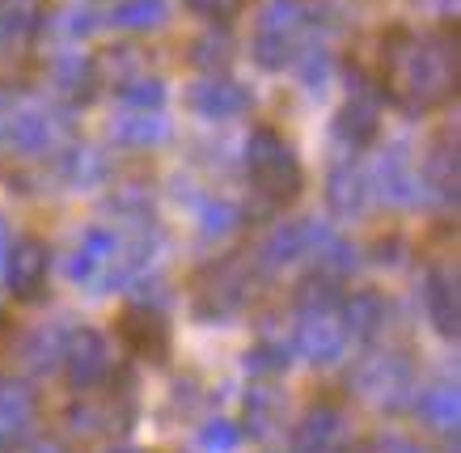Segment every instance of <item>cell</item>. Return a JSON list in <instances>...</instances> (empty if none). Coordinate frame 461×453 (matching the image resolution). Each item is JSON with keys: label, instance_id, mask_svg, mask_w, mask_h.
I'll return each instance as SVG.
<instances>
[{"label": "cell", "instance_id": "cell-20", "mask_svg": "<svg viewBox=\"0 0 461 453\" xmlns=\"http://www.w3.org/2000/svg\"><path fill=\"white\" fill-rule=\"evenodd\" d=\"M335 131L351 149H364V144L377 136V106L364 98V94H351V98L343 102V111L335 114Z\"/></svg>", "mask_w": 461, "mask_h": 453}, {"label": "cell", "instance_id": "cell-27", "mask_svg": "<svg viewBox=\"0 0 461 453\" xmlns=\"http://www.w3.org/2000/svg\"><path fill=\"white\" fill-rule=\"evenodd\" d=\"M119 98H123L127 106H136V111H157V106L166 102V86H161V77L144 72V77H136V81H127V86L119 89Z\"/></svg>", "mask_w": 461, "mask_h": 453}, {"label": "cell", "instance_id": "cell-1", "mask_svg": "<svg viewBox=\"0 0 461 453\" xmlns=\"http://www.w3.org/2000/svg\"><path fill=\"white\" fill-rule=\"evenodd\" d=\"M377 81L406 111L445 106L461 89V30L453 22L428 34L393 26L377 47Z\"/></svg>", "mask_w": 461, "mask_h": 453}, {"label": "cell", "instance_id": "cell-29", "mask_svg": "<svg viewBox=\"0 0 461 453\" xmlns=\"http://www.w3.org/2000/svg\"><path fill=\"white\" fill-rule=\"evenodd\" d=\"M423 420H428V424H440V428L457 424V390H453V385L432 390V394L423 398Z\"/></svg>", "mask_w": 461, "mask_h": 453}, {"label": "cell", "instance_id": "cell-12", "mask_svg": "<svg viewBox=\"0 0 461 453\" xmlns=\"http://www.w3.org/2000/svg\"><path fill=\"white\" fill-rule=\"evenodd\" d=\"M321 238H326V229L313 225V221H296V225L271 229L267 241H263L267 267H288V263H296V258H309L321 246Z\"/></svg>", "mask_w": 461, "mask_h": 453}, {"label": "cell", "instance_id": "cell-13", "mask_svg": "<svg viewBox=\"0 0 461 453\" xmlns=\"http://www.w3.org/2000/svg\"><path fill=\"white\" fill-rule=\"evenodd\" d=\"M428 310H432V322L445 340H453V335L461 331V284H457V271L453 267L432 271V284H428Z\"/></svg>", "mask_w": 461, "mask_h": 453}, {"label": "cell", "instance_id": "cell-25", "mask_svg": "<svg viewBox=\"0 0 461 453\" xmlns=\"http://www.w3.org/2000/svg\"><path fill=\"white\" fill-rule=\"evenodd\" d=\"M428 174H432L436 191H440L445 199L457 195V140H453V136H445V144L432 149V166H428Z\"/></svg>", "mask_w": 461, "mask_h": 453}, {"label": "cell", "instance_id": "cell-31", "mask_svg": "<svg viewBox=\"0 0 461 453\" xmlns=\"http://www.w3.org/2000/svg\"><path fill=\"white\" fill-rule=\"evenodd\" d=\"M186 9L199 17H208L212 26H229V22L238 17L241 0H186Z\"/></svg>", "mask_w": 461, "mask_h": 453}, {"label": "cell", "instance_id": "cell-23", "mask_svg": "<svg viewBox=\"0 0 461 453\" xmlns=\"http://www.w3.org/2000/svg\"><path fill=\"white\" fill-rule=\"evenodd\" d=\"M166 17H169L166 0H119V5H114V26L131 30V34L166 26Z\"/></svg>", "mask_w": 461, "mask_h": 453}, {"label": "cell", "instance_id": "cell-18", "mask_svg": "<svg viewBox=\"0 0 461 453\" xmlns=\"http://www.w3.org/2000/svg\"><path fill=\"white\" fill-rule=\"evenodd\" d=\"M89 72H94V81H102V86L123 89L127 81L144 77V56L136 51V47L114 43V47H106L98 59H89Z\"/></svg>", "mask_w": 461, "mask_h": 453}, {"label": "cell", "instance_id": "cell-28", "mask_svg": "<svg viewBox=\"0 0 461 453\" xmlns=\"http://www.w3.org/2000/svg\"><path fill=\"white\" fill-rule=\"evenodd\" d=\"M51 81H56L64 94H72V89H81L94 81V72H89V59L81 56H56L51 59Z\"/></svg>", "mask_w": 461, "mask_h": 453}, {"label": "cell", "instance_id": "cell-5", "mask_svg": "<svg viewBox=\"0 0 461 453\" xmlns=\"http://www.w3.org/2000/svg\"><path fill=\"white\" fill-rule=\"evenodd\" d=\"M250 263L246 258H221L195 276V313L203 318H229L250 297Z\"/></svg>", "mask_w": 461, "mask_h": 453}, {"label": "cell", "instance_id": "cell-26", "mask_svg": "<svg viewBox=\"0 0 461 453\" xmlns=\"http://www.w3.org/2000/svg\"><path fill=\"white\" fill-rule=\"evenodd\" d=\"M284 415V394L280 390H267V385H258L250 394V403H246V424L254 428H276Z\"/></svg>", "mask_w": 461, "mask_h": 453}, {"label": "cell", "instance_id": "cell-10", "mask_svg": "<svg viewBox=\"0 0 461 453\" xmlns=\"http://www.w3.org/2000/svg\"><path fill=\"white\" fill-rule=\"evenodd\" d=\"M191 111L203 114V119H233V114L250 111V89L224 77V72H212L203 81L191 86Z\"/></svg>", "mask_w": 461, "mask_h": 453}, {"label": "cell", "instance_id": "cell-33", "mask_svg": "<svg viewBox=\"0 0 461 453\" xmlns=\"http://www.w3.org/2000/svg\"><path fill=\"white\" fill-rule=\"evenodd\" d=\"M203 440H208L212 449H229V445H238V428L233 424H212Z\"/></svg>", "mask_w": 461, "mask_h": 453}, {"label": "cell", "instance_id": "cell-15", "mask_svg": "<svg viewBox=\"0 0 461 453\" xmlns=\"http://www.w3.org/2000/svg\"><path fill=\"white\" fill-rule=\"evenodd\" d=\"M406 360L402 356H393V352H377V356H368L360 368H356V382L364 385V394H402L406 390Z\"/></svg>", "mask_w": 461, "mask_h": 453}, {"label": "cell", "instance_id": "cell-8", "mask_svg": "<svg viewBox=\"0 0 461 453\" xmlns=\"http://www.w3.org/2000/svg\"><path fill=\"white\" fill-rule=\"evenodd\" d=\"M119 340L131 348L144 360H166L169 352V318L166 310H157L149 301H131L123 313H119Z\"/></svg>", "mask_w": 461, "mask_h": 453}, {"label": "cell", "instance_id": "cell-17", "mask_svg": "<svg viewBox=\"0 0 461 453\" xmlns=\"http://www.w3.org/2000/svg\"><path fill=\"white\" fill-rule=\"evenodd\" d=\"M373 191L377 195H385L390 204H411L415 199V191H420V178H415V170L406 166V153H385L377 161V170H373Z\"/></svg>", "mask_w": 461, "mask_h": 453}, {"label": "cell", "instance_id": "cell-30", "mask_svg": "<svg viewBox=\"0 0 461 453\" xmlns=\"http://www.w3.org/2000/svg\"><path fill=\"white\" fill-rule=\"evenodd\" d=\"M233 221H238V213H233L229 204H221V199H208V204L199 208V229H203V238H224V233L233 229Z\"/></svg>", "mask_w": 461, "mask_h": 453}, {"label": "cell", "instance_id": "cell-11", "mask_svg": "<svg viewBox=\"0 0 461 453\" xmlns=\"http://www.w3.org/2000/svg\"><path fill=\"white\" fill-rule=\"evenodd\" d=\"M5 136H9V144L17 153H42V149L56 144V114L47 111L42 102H26V106H17L9 114Z\"/></svg>", "mask_w": 461, "mask_h": 453}, {"label": "cell", "instance_id": "cell-22", "mask_svg": "<svg viewBox=\"0 0 461 453\" xmlns=\"http://www.w3.org/2000/svg\"><path fill=\"white\" fill-rule=\"evenodd\" d=\"M229 59H233V34L224 26L203 30L195 43H191V64H195V68H208V77L212 72H224Z\"/></svg>", "mask_w": 461, "mask_h": 453}, {"label": "cell", "instance_id": "cell-6", "mask_svg": "<svg viewBox=\"0 0 461 453\" xmlns=\"http://www.w3.org/2000/svg\"><path fill=\"white\" fill-rule=\"evenodd\" d=\"M47 0H0V81H14L26 64L30 43L39 39Z\"/></svg>", "mask_w": 461, "mask_h": 453}, {"label": "cell", "instance_id": "cell-9", "mask_svg": "<svg viewBox=\"0 0 461 453\" xmlns=\"http://www.w3.org/2000/svg\"><path fill=\"white\" fill-rule=\"evenodd\" d=\"M9 288H14L17 301H39L42 288H47V276H51V250L42 238H22L9 250Z\"/></svg>", "mask_w": 461, "mask_h": 453}, {"label": "cell", "instance_id": "cell-21", "mask_svg": "<svg viewBox=\"0 0 461 453\" xmlns=\"http://www.w3.org/2000/svg\"><path fill=\"white\" fill-rule=\"evenodd\" d=\"M339 313L348 322V335H373L385 322V297L368 288V293H356V297L339 301Z\"/></svg>", "mask_w": 461, "mask_h": 453}, {"label": "cell", "instance_id": "cell-2", "mask_svg": "<svg viewBox=\"0 0 461 453\" xmlns=\"http://www.w3.org/2000/svg\"><path fill=\"white\" fill-rule=\"evenodd\" d=\"M321 17H326L321 0H267L258 14V34H254V59L263 68H284L305 47H313Z\"/></svg>", "mask_w": 461, "mask_h": 453}, {"label": "cell", "instance_id": "cell-34", "mask_svg": "<svg viewBox=\"0 0 461 453\" xmlns=\"http://www.w3.org/2000/svg\"><path fill=\"white\" fill-rule=\"evenodd\" d=\"M119 453H131V449H119Z\"/></svg>", "mask_w": 461, "mask_h": 453}, {"label": "cell", "instance_id": "cell-7", "mask_svg": "<svg viewBox=\"0 0 461 453\" xmlns=\"http://www.w3.org/2000/svg\"><path fill=\"white\" fill-rule=\"evenodd\" d=\"M59 365H64V377H68L77 390H94V385L111 382V352H106V340H102L94 326H77L64 335V352H59Z\"/></svg>", "mask_w": 461, "mask_h": 453}, {"label": "cell", "instance_id": "cell-19", "mask_svg": "<svg viewBox=\"0 0 461 453\" xmlns=\"http://www.w3.org/2000/svg\"><path fill=\"white\" fill-rule=\"evenodd\" d=\"M111 128L114 140L127 144V149H153L169 136V123L161 119V111H136V106H131V114H119Z\"/></svg>", "mask_w": 461, "mask_h": 453}, {"label": "cell", "instance_id": "cell-14", "mask_svg": "<svg viewBox=\"0 0 461 453\" xmlns=\"http://www.w3.org/2000/svg\"><path fill=\"white\" fill-rule=\"evenodd\" d=\"M30 415H34V394L22 382H0V449L26 437Z\"/></svg>", "mask_w": 461, "mask_h": 453}, {"label": "cell", "instance_id": "cell-24", "mask_svg": "<svg viewBox=\"0 0 461 453\" xmlns=\"http://www.w3.org/2000/svg\"><path fill=\"white\" fill-rule=\"evenodd\" d=\"M335 424H339V415L330 407L305 411V420L296 428V453H326V445L335 437Z\"/></svg>", "mask_w": 461, "mask_h": 453}, {"label": "cell", "instance_id": "cell-32", "mask_svg": "<svg viewBox=\"0 0 461 453\" xmlns=\"http://www.w3.org/2000/svg\"><path fill=\"white\" fill-rule=\"evenodd\" d=\"M94 26H98V14H89V9H72V14L64 17V34H72V39L89 34Z\"/></svg>", "mask_w": 461, "mask_h": 453}, {"label": "cell", "instance_id": "cell-3", "mask_svg": "<svg viewBox=\"0 0 461 453\" xmlns=\"http://www.w3.org/2000/svg\"><path fill=\"white\" fill-rule=\"evenodd\" d=\"M246 166H250V183L254 191L271 204H288L301 195L305 186V170L296 161V149L284 140L280 128H254L250 144H246Z\"/></svg>", "mask_w": 461, "mask_h": 453}, {"label": "cell", "instance_id": "cell-4", "mask_svg": "<svg viewBox=\"0 0 461 453\" xmlns=\"http://www.w3.org/2000/svg\"><path fill=\"white\" fill-rule=\"evenodd\" d=\"M136 420V398L127 394V373H111V390L89 398H77L64 415L68 437L77 440H106L127 432V424Z\"/></svg>", "mask_w": 461, "mask_h": 453}, {"label": "cell", "instance_id": "cell-16", "mask_svg": "<svg viewBox=\"0 0 461 453\" xmlns=\"http://www.w3.org/2000/svg\"><path fill=\"white\" fill-rule=\"evenodd\" d=\"M326 195H330V208L339 216H360L368 208V195H373V183L360 166H339L326 183Z\"/></svg>", "mask_w": 461, "mask_h": 453}]
</instances>
